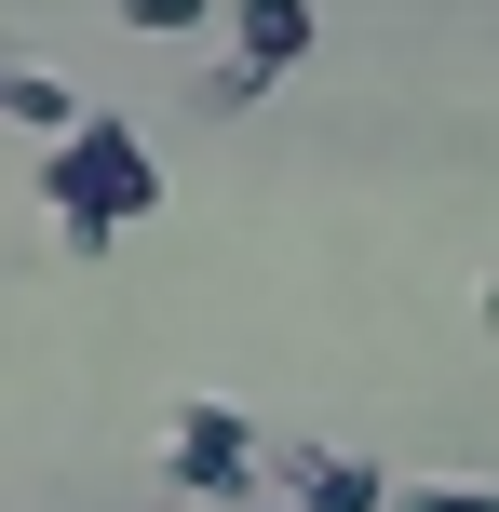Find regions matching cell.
Returning a JSON list of instances; mask_svg holds the SVG:
<instances>
[{
    "label": "cell",
    "mask_w": 499,
    "mask_h": 512,
    "mask_svg": "<svg viewBox=\"0 0 499 512\" xmlns=\"http://www.w3.org/2000/svg\"><path fill=\"white\" fill-rule=\"evenodd\" d=\"M41 203H54L68 243L149 230V216H162V162L135 149V122H95V108H81L68 135H41Z\"/></svg>",
    "instance_id": "6da1fadb"
},
{
    "label": "cell",
    "mask_w": 499,
    "mask_h": 512,
    "mask_svg": "<svg viewBox=\"0 0 499 512\" xmlns=\"http://www.w3.org/2000/svg\"><path fill=\"white\" fill-rule=\"evenodd\" d=\"M243 445L257 432H243L230 405H176L162 418V472H176L189 499H257V459H243Z\"/></svg>",
    "instance_id": "7a4b0ae2"
},
{
    "label": "cell",
    "mask_w": 499,
    "mask_h": 512,
    "mask_svg": "<svg viewBox=\"0 0 499 512\" xmlns=\"http://www.w3.org/2000/svg\"><path fill=\"white\" fill-rule=\"evenodd\" d=\"M311 41H324V14H311V0H230V54H257L270 81H284V68H311Z\"/></svg>",
    "instance_id": "3957f363"
},
{
    "label": "cell",
    "mask_w": 499,
    "mask_h": 512,
    "mask_svg": "<svg viewBox=\"0 0 499 512\" xmlns=\"http://www.w3.org/2000/svg\"><path fill=\"white\" fill-rule=\"evenodd\" d=\"M297 512H392V486H378L351 445H311V459H297Z\"/></svg>",
    "instance_id": "277c9868"
},
{
    "label": "cell",
    "mask_w": 499,
    "mask_h": 512,
    "mask_svg": "<svg viewBox=\"0 0 499 512\" xmlns=\"http://www.w3.org/2000/svg\"><path fill=\"white\" fill-rule=\"evenodd\" d=\"M0 122H27V135H68V122H81V95H68L54 68H0Z\"/></svg>",
    "instance_id": "5b68a950"
},
{
    "label": "cell",
    "mask_w": 499,
    "mask_h": 512,
    "mask_svg": "<svg viewBox=\"0 0 499 512\" xmlns=\"http://www.w3.org/2000/svg\"><path fill=\"white\" fill-rule=\"evenodd\" d=\"M108 14H122V27H149V41H189L216 0H108Z\"/></svg>",
    "instance_id": "8992f818"
},
{
    "label": "cell",
    "mask_w": 499,
    "mask_h": 512,
    "mask_svg": "<svg viewBox=\"0 0 499 512\" xmlns=\"http://www.w3.org/2000/svg\"><path fill=\"white\" fill-rule=\"evenodd\" d=\"M270 95V68H257V54H216V81H203V108H257Z\"/></svg>",
    "instance_id": "52a82bcc"
},
{
    "label": "cell",
    "mask_w": 499,
    "mask_h": 512,
    "mask_svg": "<svg viewBox=\"0 0 499 512\" xmlns=\"http://www.w3.org/2000/svg\"><path fill=\"white\" fill-rule=\"evenodd\" d=\"M405 512H499V486H419Z\"/></svg>",
    "instance_id": "ba28073f"
},
{
    "label": "cell",
    "mask_w": 499,
    "mask_h": 512,
    "mask_svg": "<svg viewBox=\"0 0 499 512\" xmlns=\"http://www.w3.org/2000/svg\"><path fill=\"white\" fill-rule=\"evenodd\" d=\"M486 337H499V283H486Z\"/></svg>",
    "instance_id": "9c48e42d"
}]
</instances>
